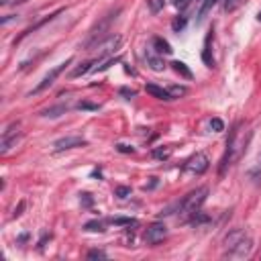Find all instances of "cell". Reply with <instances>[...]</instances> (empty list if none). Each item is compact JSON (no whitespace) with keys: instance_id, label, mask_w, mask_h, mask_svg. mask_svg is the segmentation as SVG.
<instances>
[{"instance_id":"4fadbf2b","label":"cell","mask_w":261,"mask_h":261,"mask_svg":"<svg viewBox=\"0 0 261 261\" xmlns=\"http://www.w3.org/2000/svg\"><path fill=\"white\" fill-rule=\"evenodd\" d=\"M145 90H147L149 94H151L153 98H157V100H173L171 94H169L167 90H163V88H159V86H155V84H147Z\"/></svg>"},{"instance_id":"9a60e30c","label":"cell","mask_w":261,"mask_h":261,"mask_svg":"<svg viewBox=\"0 0 261 261\" xmlns=\"http://www.w3.org/2000/svg\"><path fill=\"white\" fill-rule=\"evenodd\" d=\"M249 180H251L255 186H261V155L257 157L255 165L249 169Z\"/></svg>"},{"instance_id":"ac0fdd59","label":"cell","mask_w":261,"mask_h":261,"mask_svg":"<svg viewBox=\"0 0 261 261\" xmlns=\"http://www.w3.org/2000/svg\"><path fill=\"white\" fill-rule=\"evenodd\" d=\"M94 63H96V61H84L80 67H76V69L71 71V78H80V76H84V73L92 71V69H94V67H92Z\"/></svg>"},{"instance_id":"cb8c5ba5","label":"cell","mask_w":261,"mask_h":261,"mask_svg":"<svg viewBox=\"0 0 261 261\" xmlns=\"http://www.w3.org/2000/svg\"><path fill=\"white\" fill-rule=\"evenodd\" d=\"M163 5H165V0H147V7L153 15H157L163 9Z\"/></svg>"},{"instance_id":"ba28073f","label":"cell","mask_w":261,"mask_h":261,"mask_svg":"<svg viewBox=\"0 0 261 261\" xmlns=\"http://www.w3.org/2000/svg\"><path fill=\"white\" fill-rule=\"evenodd\" d=\"M19 129H21V123H13V125L3 133V141H0V153H3V155L9 151V149L17 143V139L21 137V131H19Z\"/></svg>"},{"instance_id":"74e56055","label":"cell","mask_w":261,"mask_h":261,"mask_svg":"<svg viewBox=\"0 0 261 261\" xmlns=\"http://www.w3.org/2000/svg\"><path fill=\"white\" fill-rule=\"evenodd\" d=\"M21 3H25V0H21Z\"/></svg>"},{"instance_id":"d6a6232c","label":"cell","mask_w":261,"mask_h":261,"mask_svg":"<svg viewBox=\"0 0 261 261\" xmlns=\"http://www.w3.org/2000/svg\"><path fill=\"white\" fill-rule=\"evenodd\" d=\"M78 108H80V110H98V104H92V102H78Z\"/></svg>"},{"instance_id":"8fae6325","label":"cell","mask_w":261,"mask_h":261,"mask_svg":"<svg viewBox=\"0 0 261 261\" xmlns=\"http://www.w3.org/2000/svg\"><path fill=\"white\" fill-rule=\"evenodd\" d=\"M210 43H212V29L208 31L206 39H204V49H202V61H204V65H208V67H214V57H212V49H210Z\"/></svg>"},{"instance_id":"44dd1931","label":"cell","mask_w":261,"mask_h":261,"mask_svg":"<svg viewBox=\"0 0 261 261\" xmlns=\"http://www.w3.org/2000/svg\"><path fill=\"white\" fill-rule=\"evenodd\" d=\"M243 5H245V0H225V13H235Z\"/></svg>"},{"instance_id":"603a6c76","label":"cell","mask_w":261,"mask_h":261,"mask_svg":"<svg viewBox=\"0 0 261 261\" xmlns=\"http://www.w3.org/2000/svg\"><path fill=\"white\" fill-rule=\"evenodd\" d=\"M216 3H218V0H204V5H202V9H200V13H198V21H202V19L208 15V11H210Z\"/></svg>"},{"instance_id":"5b68a950","label":"cell","mask_w":261,"mask_h":261,"mask_svg":"<svg viewBox=\"0 0 261 261\" xmlns=\"http://www.w3.org/2000/svg\"><path fill=\"white\" fill-rule=\"evenodd\" d=\"M121 43H123V37H121V35H108L106 39H104L102 43H98V47H96L98 57L104 59L106 55H113V53L121 47Z\"/></svg>"},{"instance_id":"e0dca14e","label":"cell","mask_w":261,"mask_h":261,"mask_svg":"<svg viewBox=\"0 0 261 261\" xmlns=\"http://www.w3.org/2000/svg\"><path fill=\"white\" fill-rule=\"evenodd\" d=\"M171 67H173V71H176V73L184 76L186 80H192V78H194V76H192V71L188 69V65L182 63V61H171Z\"/></svg>"},{"instance_id":"e575fe53","label":"cell","mask_w":261,"mask_h":261,"mask_svg":"<svg viewBox=\"0 0 261 261\" xmlns=\"http://www.w3.org/2000/svg\"><path fill=\"white\" fill-rule=\"evenodd\" d=\"M121 94H123V96H127V98H133V96H135V90H127V88H123V90H121Z\"/></svg>"},{"instance_id":"277c9868","label":"cell","mask_w":261,"mask_h":261,"mask_svg":"<svg viewBox=\"0 0 261 261\" xmlns=\"http://www.w3.org/2000/svg\"><path fill=\"white\" fill-rule=\"evenodd\" d=\"M69 63H71V59H65V61H61L59 65H55L53 69H49V71L45 73V76H43V80H41L39 84H37V86L31 90V94H41L43 90H47L49 86H53V82L59 78V73H61V71H63V69H65Z\"/></svg>"},{"instance_id":"836d02e7","label":"cell","mask_w":261,"mask_h":261,"mask_svg":"<svg viewBox=\"0 0 261 261\" xmlns=\"http://www.w3.org/2000/svg\"><path fill=\"white\" fill-rule=\"evenodd\" d=\"M173 5H176V9L184 11L186 7H188V5H190V0H176V3H173Z\"/></svg>"},{"instance_id":"30bf717a","label":"cell","mask_w":261,"mask_h":261,"mask_svg":"<svg viewBox=\"0 0 261 261\" xmlns=\"http://www.w3.org/2000/svg\"><path fill=\"white\" fill-rule=\"evenodd\" d=\"M86 145V139L84 137H63V139H57L53 143V149L59 153V151H67V149H73V147H84Z\"/></svg>"},{"instance_id":"d590c367","label":"cell","mask_w":261,"mask_h":261,"mask_svg":"<svg viewBox=\"0 0 261 261\" xmlns=\"http://www.w3.org/2000/svg\"><path fill=\"white\" fill-rule=\"evenodd\" d=\"M23 208H25V202H21V204H19V208L15 210V214H13V216H15V218H17V216H21V214H23Z\"/></svg>"},{"instance_id":"9c48e42d","label":"cell","mask_w":261,"mask_h":261,"mask_svg":"<svg viewBox=\"0 0 261 261\" xmlns=\"http://www.w3.org/2000/svg\"><path fill=\"white\" fill-rule=\"evenodd\" d=\"M251 249H253V241L249 239V237H245L243 241H239L235 247H231V249H227V257H233V259H243V257H247L249 253H251Z\"/></svg>"},{"instance_id":"7c38bea8","label":"cell","mask_w":261,"mask_h":261,"mask_svg":"<svg viewBox=\"0 0 261 261\" xmlns=\"http://www.w3.org/2000/svg\"><path fill=\"white\" fill-rule=\"evenodd\" d=\"M245 237H247V233H245L243 229H233V231L225 237V247H227V249H231V247H235L239 241H243Z\"/></svg>"},{"instance_id":"f546056e","label":"cell","mask_w":261,"mask_h":261,"mask_svg":"<svg viewBox=\"0 0 261 261\" xmlns=\"http://www.w3.org/2000/svg\"><path fill=\"white\" fill-rule=\"evenodd\" d=\"M184 25H186V17H176V21L171 23V29L173 31H182Z\"/></svg>"},{"instance_id":"2e32d148","label":"cell","mask_w":261,"mask_h":261,"mask_svg":"<svg viewBox=\"0 0 261 261\" xmlns=\"http://www.w3.org/2000/svg\"><path fill=\"white\" fill-rule=\"evenodd\" d=\"M153 47H155L157 53H165V55H169V53L173 51L171 45H169L165 39H161V37H153Z\"/></svg>"},{"instance_id":"4dcf8cb0","label":"cell","mask_w":261,"mask_h":261,"mask_svg":"<svg viewBox=\"0 0 261 261\" xmlns=\"http://www.w3.org/2000/svg\"><path fill=\"white\" fill-rule=\"evenodd\" d=\"M115 194H117L119 198H127V196H131V188H127V186H121V188L115 190Z\"/></svg>"},{"instance_id":"8d00e7d4","label":"cell","mask_w":261,"mask_h":261,"mask_svg":"<svg viewBox=\"0 0 261 261\" xmlns=\"http://www.w3.org/2000/svg\"><path fill=\"white\" fill-rule=\"evenodd\" d=\"M259 21H261V13H259Z\"/></svg>"},{"instance_id":"f1b7e54d","label":"cell","mask_w":261,"mask_h":261,"mask_svg":"<svg viewBox=\"0 0 261 261\" xmlns=\"http://www.w3.org/2000/svg\"><path fill=\"white\" fill-rule=\"evenodd\" d=\"M108 255L102 251V249H92L90 253H88V259H106Z\"/></svg>"},{"instance_id":"3957f363","label":"cell","mask_w":261,"mask_h":261,"mask_svg":"<svg viewBox=\"0 0 261 261\" xmlns=\"http://www.w3.org/2000/svg\"><path fill=\"white\" fill-rule=\"evenodd\" d=\"M119 13H121V9H115V11H110L108 15H104L92 29H90V35H88V41L84 43V49L86 51H92V49H96L98 47V43H102L104 39H106V33H108V29H110V25H113V21L119 17Z\"/></svg>"},{"instance_id":"4316f807","label":"cell","mask_w":261,"mask_h":261,"mask_svg":"<svg viewBox=\"0 0 261 261\" xmlns=\"http://www.w3.org/2000/svg\"><path fill=\"white\" fill-rule=\"evenodd\" d=\"M80 202H82V206H86V208H90V206L94 204V198H92V194H88V192H84V194H80Z\"/></svg>"},{"instance_id":"d6986e66","label":"cell","mask_w":261,"mask_h":261,"mask_svg":"<svg viewBox=\"0 0 261 261\" xmlns=\"http://www.w3.org/2000/svg\"><path fill=\"white\" fill-rule=\"evenodd\" d=\"M147 63H149V67H151V69H155V71H161V69L165 67L163 59H161V57H155V55H151V53L147 55Z\"/></svg>"},{"instance_id":"7402d4cb","label":"cell","mask_w":261,"mask_h":261,"mask_svg":"<svg viewBox=\"0 0 261 261\" xmlns=\"http://www.w3.org/2000/svg\"><path fill=\"white\" fill-rule=\"evenodd\" d=\"M84 229L90 231V233H102V231H104V225H102L100 220H92V222H86Z\"/></svg>"},{"instance_id":"1f68e13d","label":"cell","mask_w":261,"mask_h":261,"mask_svg":"<svg viewBox=\"0 0 261 261\" xmlns=\"http://www.w3.org/2000/svg\"><path fill=\"white\" fill-rule=\"evenodd\" d=\"M117 151H121V153H135V149H133L131 145H125V143H119V145H117Z\"/></svg>"},{"instance_id":"7a4b0ae2","label":"cell","mask_w":261,"mask_h":261,"mask_svg":"<svg viewBox=\"0 0 261 261\" xmlns=\"http://www.w3.org/2000/svg\"><path fill=\"white\" fill-rule=\"evenodd\" d=\"M206 196H208V188H206V186H202V188H196V190H192L190 194H186L178 204L169 206V208H167L165 212H161V214H173V210H176V212H180V216H192V214L198 212L200 206L206 202Z\"/></svg>"},{"instance_id":"5bb4252c","label":"cell","mask_w":261,"mask_h":261,"mask_svg":"<svg viewBox=\"0 0 261 261\" xmlns=\"http://www.w3.org/2000/svg\"><path fill=\"white\" fill-rule=\"evenodd\" d=\"M65 110H67V104H57V106L41 110V117H45V119H57V117L65 115Z\"/></svg>"},{"instance_id":"8992f818","label":"cell","mask_w":261,"mask_h":261,"mask_svg":"<svg viewBox=\"0 0 261 261\" xmlns=\"http://www.w3.org/2000/svg\"><path fill=\"white\" fill-rule=\"evenodd\" d=\"M165 237H167V227L163 222H153V225H149L145 231V243H149V245H157Z\"/></svg>"},{"instance_id":"d4e9b609","label":"cell","mask_w":261,"mask_h":261,"mask_svg":"<svg viewBox=\"0 0 261 261\" xmlns=\"http://www.w3.org/2000/svg\"><path fill=\"white\" fill-rule=\"evenodd\" d=\"M167 92L171 94V98H180V96H186V94H188V88H184V86H171Z\"/></svg>"},{"instance_id":"484cf974","label":"cell","mask_w":261,"mask_h":261,"mask_svg":"<svg viewBox=\"0 0 261 261\" xmlns=\"http://www.w3.org/2000/svg\"><path fill=\"white\" fill-rule=\"evenodd\" d=\"M171 155V149L169 147H165V149H155V151H153V157L155 159H167Z\"/></svg>"},{"instance_id":"ffe728a7","label":"cell","mask_w":261,"mask_h":261,"mask_svg":"<svg viewBox=\"0 0 261 261\" xmlns=\"http://www.w3.org/2000/svg\"><path fill=\"white\" fill-rule=\"evenodd\" d=\"M110 225H117V227H131V225H137L135 218H123V216H117V218H108Z\"/></svg>"},{"instance_id":"83f0119b","label":"cell","mask_w":261,"mask_h":261,"mask_svg":"<svg viewBox=\"0 0 261 261\" xmlns=\"http://www.w3.org/2000/svg\"><path fill=\"white\" fill-rule=\"evenodd\" d=\"M210 129L216 131V133H220V131H225V123H222L220 119H212L210 121Z\"/></svg>"},{"instance_id":"6da1fadb","label":"cell","mask_w":261,"mask_h":261,"mask_svg":"<svg viewBox=\"0 0 261 261\" xmlns=\"http://www.w3.org/2000/svg\"><path fill=\"white\" fill-rule=\"evenodd\" d=\"M249 141H251V131L247 129L245 123H237V125L231 129V133H229L225 155H222V159H220V167H218L220 176H225L227 169H229L231 165H235V163L241 159V155L245 153Z\"/></svg>"},{"instance_id":"52a82bcc","label":"cell","mask_w":261,"mask_h":261,"mask_svg":"<svg viewBox=\"0 0 261 261\" xmlns=\"http://www.w3.org/2000/svg\"><path fill=\"white\" fill-rule=\"evenodd\" d=\"M206 169H208V157H206L204 153H196V155H192L188 161L184 163V171H188V173L200 176V173H204Z\"/></svg>"}]
</instances>
